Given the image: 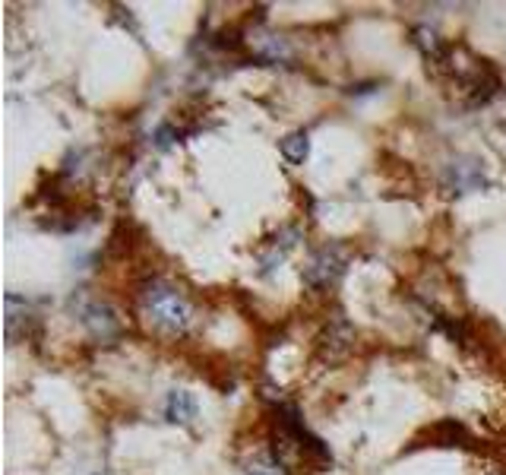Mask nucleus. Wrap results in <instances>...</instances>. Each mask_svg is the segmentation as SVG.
Here are the masks:
<instances>
[{
    "label": "nucleus",
    "instance_id": "1",
    "mask_svg": "<svg viewBox=\"0 0 506 475\" xmlns=\"http://www.w3.org/2000/svg\"><path fill=\"white\" fill-rule=\"evenodd\" d=\"M139 307H143V317L156 326L158 333H168V336H181L184 330L194 320V307L184 298L181 288H175L171 282H149L139 292Z\"/></svg>",
    "mask_w": 506,
    "mask_h": 475
},
{
    "label": "nucleus",
    "instance_id": "2",
    "mask_svg": "<svg viewBox=\"0 0 506 475\" xmlns=\"http://www.w3.org/2000/svg\"><path fill=\"white\" fill-rule=\"evenodd\" d=\"M73 307H76L80 324L86 326L95 339H101V343L120 336V330H124V320H120V314L114 311L108 301H99V298H80L76 301L73 298Z\"/></svg>",
    "mask_w": 506,
    "mask_h": 475
},
{
    "label": "nucleus",
    "instance_id": "3",
    "mask_svg": "<svg viewBox=\"0 0 506 475\" xmlns=\"http://www.w3.org/2000/svg\"><path fill=\"white\" fill-rule=\"evenodd\" d=\"M342 273H345V250L332 244V247H320L310 257V263L304 267V282L310 288H317V292H323V288L336 286Z\"/></svg>",
    "mask_w": 506,
    "mask_h": 475
},
{
    "label": "nucleus",
    "instance_id": "4",
    "mask_svg": "<svg viewBox=\"0 0 506 475\" xmlns=\"http://www.w3.org/2000/svg\"><path fill=\"white\" fill-rule=\"evenodd\" d=\"M351 343H355V330L348 326V320H342V317H336L332 320L329 326H326V333H323V355L326 358H345L351 352Z\"/></svg>",
    "mask_w": 506,
    "mask_h": 475
},
{
    "label": "nucleus",
    "instance_id": "5",
    "mask_svg": "<svg viewBox=\"0 0 506 475\" xmlns=\"http://www.w3.org/2000/svg\"><path fill=\"white\" fill-rule=\"evenodd\" d=\"M29 305H25V298H19V295H6V339L10 343H16L19 336H25V330H29Z\"/></svg>",
    "mask_w": 506,
    "mask_h": 475
},
{
    "label": "nucleus",
    "instance_id": "6",
    "mask_svg": "<svg viewBox=\"0 0 506 475\" xmlns=\"http://www.w3.org/2000/svg\"><path fill=\"white\" fill-rule=\"evenodd\" d=\"M165 415L175 425H190L196 419V400L187 390H171L168 400H165Z\"/></svg>",
    "mask_w": 506,
    "mask_h": 475
},
{
    "label": "nucleus",
    "instance_id": "7",
    "mask_svg": "<svg viewBox=\"0 0 506 475\" xmlns=\"http://www.w3.org/2000/svg\"><path fill=\"white\" fill-rule=\"evenodd\" d=\"M482 181H484V175H482V169H478L475 162H469V165L453 162L450 165V188H456V194H465V190L482 188Z\"/></svg>",
    "mask_w": 506,
    "mask_h": 475
},
{
    "label": "nucleus",
    "instance_id": "8",
    "mask_svg": "<svg viewBox=\"0 0 506 475\" xmlns=\"http://www.w3.org/2000/svg\"><path fill=\"white\" fill-rule=\"evenodd\" d=\"M282 156L288 159L291 165H304L307 156H310V137L304 131H294L282 140Z\"/></svg>",
    "mask_w": 506,
    "mask_h": 475
},
{
    "label": "nucleus",
    "instance_id": "9",
    "mask_svg": "<svg viewBox=\"0 0 506 475\" xmlns=\"http://www.w3.org/2000/svg\"><path fill=\"white\" fill-rule=\"evenodd\" d=\"M244 472L247 475H285L282 463L272 457V453H253V457L244 463Z\"/></svg>",
    "mask_w": 506,
    "mask_h": 475
}]
</instances>
